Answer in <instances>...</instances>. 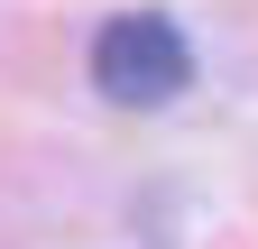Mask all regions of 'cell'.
Instances as JSON below:
<instances>
[{
    "mask_svg": "<svg viewBox=\"0 0 258 249\" xmlns=\"http://www.w3.org/2000/svg\"><path fill=\"white\" fill-rule=\"evenodd\" d=\"M92 83L111 92L120 111H157L194 83V46L166 10H120L102 37H92Z\"/></svg>",
    "mask_w": 258,
    "mask_h": 249,
    "instance_id": "6da1fadb",
    "label": "cell"
}]
</instances>
